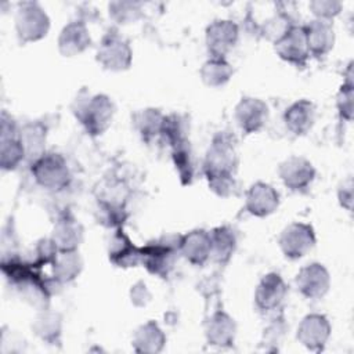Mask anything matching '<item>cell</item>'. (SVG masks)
Returning a JSON list of instances; mask_svg holds the SVG:
<instances>
[{"label": "cell", "mask_w": 354, "mask_h": 354, "mask_svg": "<svg viewBox=\"0 0 354 354\" xmlns=\"http://www.w3.org/2000/svg\"><path fill=\"white\" fill-rule=\"evenodd\" d=\"M238 155L232 138L225 133L214 136L203 163V173L210 189L218 196H230L235 188Z\"/></svg>", "instance_id": "cell-1"}, {"label": "cell", "mask_w": 354, "mask_h": 354, "mask_svg": "<svg viewBox=\"0 0 354 354\" xmlns=\"http://www.w3.org/2000/svg\"><path fill=\"white\" fill-rule=\"evenodd\" d=\"M72 112L87 134L97 137L111 126L115 116V104L105 94L88 95L83 91L73 101Z\"/></svg>", "instance_id": "cell-2"}, {"label": "cell", "mask_w": 354, "mask_h": 354, "mask_svg": "<svg viewBox=\"0 0 354 354\" xmlns=\"http://www.w3.org/2000/svg\"><path fill=\"white\" fill-rule=\"evenodd\" d=\"M183 235H167L145 245L142 249L141 264L153 275L166 278L171 271L176 254L180 252Z\"/></svg>", "instance_id": "cell-3"}, {"label": "cell", "mask_w": 354, "mask_h": 354, "mask_svg": "<svg viewBox=\"0 0 354 354\" xmlns=\"http://www.w3.org/2000/svg\"><path fill=\"white\" fill-rule=\"evenodd\" d=\"M35 181L50 191H61L71 183V170L65 158L57 152L43 153L30 167Z\"/></svg>", "instance_id": "cell-4"}, {"label": "cell", "mask_w": 354, "mask_h": 354, "mask_svg": "<svg viewBox=\"0 0 354 354\" xmlns=\"http://www.w3.org/2000/svg\"><path fill=\"white\" fill-rule=\"evenodd\" d=\"M15 30L22 43L41 40L50 30V18L39 3L22 1L15 14Z\"/></svg>", "instance_id": "cell-5"}, {"label": "cell", "mask_w": 354, "mask_h": 354, "mask_svg": "<svg viewBox=\"0 0 354 354\" xmlns=\"http://www.w3.org/2000/svg\"><path fill=\"white\" fill-rule=\"evenodd\" d=\"M95 59L106 71L122 72L130 68L133 51L127 40H124L116 32H109L100 43Z\"/></svg>", "instance_id": "cell-6"}, {"label": "cell", "mask_w": 354, "mask_h": 354, "mask_svg": "<svg viewBox=\"0 0 354 354\" xmlns=\"http://www.w3.org/2000/svg\"><path fill=\"white\" fill-rule=\"evenodd\" d=\"M315 232L310 224L292 223L279 235V248L286 259L304 257L315 245Z\"/></svg>", "instance_id": "cell-7"}, {"label": "cell", "mask_w": 354, "mask_h": 354, "mask_svg": "<svg viewBox=\"0 0 354 354\" xmlns=\"http://www.w3.org/2000/svg\"><path fill=\"white\" fill-rule=\"evenodd\" d=\"M239 28L231 19H216L205 30V43L209 54L214 58H224L236 44Z\"/></svg>", "instance_id": "cell-8"}, {"label": "cell", "mask_w": 354, "mask_h": 354, "mask_svg": "<svg viewBox=\"0 0 354 354\" xmlns=\"http://www.w3.org/2000/svg\"><path fill=\"white\" fill-rule=\"evenodd\" d=\"M295 283L301 296L310 300H318L328 293L330 288V275L324 264L311 263L297 272Z\"/></svg>", "instance_id": "cell-9"}, {"label": "cell", "mask_w": 354, "mask_h": 354, "mask_svg": "<svg viewBox=\"0 0 354 354\" xmlns=\"http://www.w3.org/2000/svg\"><path fill=\"white\" fill-rule=\"evenodd\" d=\"M330 330V324L325 315L308 314L300 321L296 337L307 350L319 353L325 348Z\"/></svg>", "instance_id": "cell-10"}, {"label": "cell", "mask_w": 354, "mask_h": 354, "mask_svg": "<svg viewBox=\"0 0 354 354\" xmlns=\"http://www.w3.org/2000/svg\"><path fill=\"white\" fill-rule=\"evenodd\" d=\"M274 48L281 59L297 66L304 65L310 55L304 26L292 25L288 32L274 43Z\"/></svg>", "instance_id": "cell-11"}, {"label": "cell", "mask_w": 354, "mask_h": 354, "mask_svg": "<svg viewBox=\"0 0 354 354\" xmlns=\"http://www.w3.org/2000/svg\"><path fill=\"white\" fill-rule=\"evenodd\" d=\"M278 173L283 185L295 192L308 188L315 178L313 163L303 156H290L285 159L279 165Z\"/></svg>", "instance_id": "cell-12"}, {"label": "cell", "mask_w": 354, "mask_h": 354, "mask_svg": "<svg viewBox=\"0 0 354 354\" xmlns=\"http://www.w3.org/2000/svg\"><path fill=\"white\" fill-rule=\"evenodd\" d=\"M234 116L235 122L243 133H257L264 127L268 120V106L260 98L243 97L236 104Z\"/></svg>", "instance_id": "cell-13"}, {"label": "cell", "mask_w": 354, "mask_h": 354, "mask_svg": "<svg viewBox=\"0 0 354 354\" xmlns=\"http://www.w3.org/2000/svg\"><path fill=\"white\" fill-rule=\"evenodd\" d=\"M279 206L278 191L263 181L252 184L246 192L245 209L254 217H267L272 214Z\"/></svg>", "instance_id": "cell-14"}, {"label": "cell", "mask_w": 354, "mask_h": 354, "mask_svg": "<svg viewBox=\"0 0 354 354\" xmlns=\"http://www.w3.org/2000/svg\"><path fill=\"white\" fill-rule=\"evenodd\" d=\"M288 292L282 277L277 272L266 274L256 286L254 304L260 311H272L281 306Z\"/></svg>", "instance_id": "cell-15"}, {"label": "cell", "mask_w": 354, "mask_h": 354, "mask_svg": "<svg viewBox=\"0 0 354 354\" xmlns=\"http://www.w3.org/2000/svg\"><path fill=\"white\" fill-rule=\"evenodd\" d=\"M236 322L224 311H216L205 322V337L210 346L225 348L235 342Z\"/></svg>", "instance_id": "cell-16"}, {"label": "cell", "mask_w": 354, "mask_h": 354, "mask_svg": "<svg viewBox=\"0 0 354 354\" xmlns=\"http://www.w3.org/2000/svg\"><path fill=\"white\" fill-rule=\"evenodd\" d=\"M57 43L64 57H75L90 47L91 37L84 22L72 21L62 28Z\"/></svg>", "instance_id": "cell-17"}, {"label": "cell", "mask_w": 354, "mask_h": 354, "mask_svg": "<svg viewBox=\"0 0 354 354\" xmlns=\"http://www.w3.org/2000/svg\"><path fill=\"white\" fill-rule=\"evenodd\" d=\"M109 261L120 268L136 267L141 264L142 249L136 246L123 231H116L108 246Z\"/></svg>", "instance_id": "cell-18"}, {"label": "cell", "mask_w": 354, "mask_h": 354, "mask_svg": "<svg viewBox=\"0 0 354 354\" xmlns=\"http://www.w3.org/2000/svg\"><path fill=\"white\" fill-rule=\"evenodd\" d=\"M51 239L58 252L77 250L83 241V225L72 214H62L54 224Z\"/></svg>", "instance_id": "cell-19"}, {"label": "cell", "mask_w": 354, "mask_h": 354, "mask_svg": "<svg viewBox=\"0 0 354 354\" xmlns=\"http://www.w3.org/2000/svg\"><path fill=\"white\" fill-rule=\"evenodd\" d=\"M308 53L317 57L328 54L335 44V30L329 21L313 19L304 26Z\"/></svg>", "instance_id": "cell-20"}, {"label": "cell", "mask_w": 354, "mask_h": 354, "mask_svg": "<svg viewBox=\"0 0 354 354\" xmlns=\"http://www.w3.org/2000/svg\"><path fill=\"white\" fill-rule=\"evenodd\" d=\"M315 105L308 100L293 102L283 113V122L295 136L307 134L315 122Z\"/></svg>", "instance_id": "cell-21"}, {"label": "cell", "mask_w": 354, "mask_h": 354, "mask_svg": "<svg viewBox=\"0 0 354 354\" xmlns=\"http://www.w3.org/2000/svg\"><path fill=\"white\" fill-rule=\"evenodd\" d=\"M180 253L194 266H203L210 259V236L205 230H194L181 238Z\"/></svg>", "instance_id": "cell-22"}, {"label": "cell", "mask_w": 354, "mask_h": 354, "mask_svg": "<svg viewBox=\"0 0 354 354\" xmlns=\"http://www.w3.org/2000/svg\"><path fill=\"white\" fill-rule=\"evenodd\" d=\"M166 344V336L155 321L140 325L133 335L131 346L136 353H160Z\"/></svg>", "instance_id": "cell-23"}, {"label": "cell", "mask_w": 354, "mask_h": 354, "mask_svg": "<svg viewBox=\"0 0 354 354\" xmlns=\"http://www.w3.org/2000/svg\"><path fill=\"white\" fill-rule=\"evenodd\" d=\"M210 236V257L217 264H227L236 249V235L227 225L216 227L209 232Z\"/></svg>", "instance_id": "cell-24"}, {"label": "cell", "mask_w": 354, "mask_h": 354, "mask_svg": "<svg viewBox=\"0 0 354 354\" xmlns=\"http://www.w3.org/2000/svg\"><path fill=\"white\" fill-rule=\"evenodd\" d=\"M32 329L47 344H59L62 335V317L59 313L47 307L41 308L36 314Z\"/></svg>", "instance_id": "cell-25"}, {"label": "cell", "mask_w": 354, "mask_h": 354, "mask_svg": "<svg viewBox=\"0 0 354 354\" xmlns=\"http://www.w3.org/2000/svg\"><path fill=\"white\" fill-rule=\"evenodd\" d=\"M53 264V277L58 283L72 282L83 270V260L77 250L58 252Z\"/></svg>", "instance_id": "cell-26"}, {"label": "cell", "mask_w": 354, "mask_h": 354, "mask_svg": "<svg viewBox=\"0 0 354 354\" xmlns=\"http://www.w3.org/2000/svg\"><path fill=\"white\" fill-rule=\"evenodd\" d=\"M46 134L47 129L40 122H30L26 123L18 133L19 141L24 145L25 155L33 162L40 158L44 152L46 145Z\"/></svg>", "instance_id": "cell-27"}, {"label": "cell", "mask_w": 354, "mask_h": 354, "mask_svg": "<svg viewBox=\"0 0 354 354\" xmlns=\"http://www.w3.org/2000/svg\"><path fill=\"white\" fill-rule=\"evenodd\" d=\"M234 69L225 58L210 57L201 68L199 75L202 82L209 87H221L230 82Z\"/></svg>", "instance_id": "cell-28"}, {"label": "cell", "mask_w": 354, "mask_h": 354, "mask_svg": "<svg viewBox=\"0 0 354 354\" xmlns=\"http://www.w3.org/2000/svg\"><path fill=\"white\" fill-rule=\"evenodd\" d=\"M165 115L156 108L140 109L133 115V123L142 140L151 141L153 137L160 136Z\"/></svg>", "instance_id": "cell-29"}, {"label": "cell", "mask_w": 354, "mask_h": 354, "mask_svg": "<svg viewBox=\"0 0 354 354\" xmlns=\"http://www.w3.org/2000/svg\"><path fill=\"white\" fill-rule=\"evenodd\" d=\"M171 158L178 173L180 181L183 185H188L194 178V163L191 156V148L188 140H183L171 145Z\"/></svg>", "instance_id": "cell-30"}, {"label": "cell", "mask_w": 354, "mask_h": 354, "mask_svg": "<svg viewBox=\"0 0 354 354\" xmlns=\"http://www.w3.org/2000/svg\"><path fill=\"white\" fill-rule=\"evenodd\" d=\"M25 149L19 137L1 138L0 144V166L3 170H14L25 158Z\"/></svg>", "instance_id": "cell-31"}, {"label": "cell", "mask_w": 354, "mask_h": 354, "mask_svg": "<svg viewBox=\"0 0 354 354\" xmlns=\"http://www.w3.org/2000/svg\"><path fill=\"white\" fill-rule=\"evenodd\" d=\"M108 11L109 17L120 25L133 24L141 18V4L137 1H111Z\"/></svg>", "instance_id": "cell-32"}, {"label": "cell", "mask_w": 354, "mask_h": 354, "mask_svg": "<svg viewBox=\"0 0 354 354\" xmlns=\"http://www.w3.org/2000/svg\"><path fill=\"white\" fill-rule=\"evenodd\" d=\"M354 94V84H353V73H351V64L347 68V75L343 86L340 87L337 97H336V106L342 119L350 122L353 119V95Z\"/></svg>", "instance_id": "cell-33"}, {"label": "cell", "mask_w": 354, "mask_h": 354, "mask_svg": "<svg viewBox=\"0 0 354 354\" xmlns=\"http://www.w3.org/2000/svg\"><path fill=\"white\" fill-rule=\"evenodd\" d=\"M160 136L169 142V145H174L187 138L185 136V123L180 115H169L163 119V126Z\"/></svg>", "instance_id": "cell-34"}, {"label": "cell", "mask_w": 354, "mask_h": 354, "mask_svg": "<svg viewBox=\"0 0 354 354\" xmlns=\"http://www.w3.org/2000/svg\"><path fill=\"white\" fill-rule=\"evenodd\" d=\"M290 26L292 24L289 22V18L286 15L277 14L266 21V24L263 25V35L266 39L275 43L288 32Z\"/></svg>", "instance_id": "cell-35"}, {"label": "cell", "mask_w": 354, "mask_h": 354, "mask_svg": "<svg viewBox=\"0 0 354 354\" xmlns=\"http://www.w3.org/2000/svg\"><path fill=\"white\" fill-rule=\"evenodd\" d=\"M308 8L317 19L329 21L340 14L342 3L339 0H313L308 3Z\"/></svg>", "instance_id": "cell-36"}, {"label": "cell", "mask_w": 354, "mask_h": 354, "mask_svg": "<svg viewBox=\"0 0 354 354\" xmlns=\"http://www.w3.org/2000/svg\"><path fill=\"white\" fill-rule=\"evenodd\" d=\"M35 261L32 263L35 267L40 268L41 266L47 264V263H53L58 249L55 246V243L53 242L51 238H41L40 241H37L36 248H35Z\"/></svg>", "instance_id": "cell-37"}, {"label": "cell", "mask_w": 354, "mask_h": 354, "mask_svg": "<svg viewBox=\"0 0 354 354\" xmlns=\"http://www.w3.org/2000/svg\"><path fill=\"white\" fill-rule=\"evenodd\" d=\"M98 212H100L101 223H104L108 227L120 225V221L123 220V210L119 206L105 203L100 206Z\"/></svg>", "instance_id": "cell-38"}, {"label": "cell", "mask_w": 354, "mask_h": 354, "mask_svg": "<svg viewBox=\"0 0 354 354\" xmlns=\"http://www.w3.org/2000/svg\"><path fill=\"white\" fill-rule=\"evenodd\" d=\"M353 178L348 177L343 180L337 188V199L342 207L346 210H351L353 207Z\"/></svg>", "instance_id": "cell-39"}, {"label": "cell", "mask_w": 354, "mask_h": 354, "mask_svg": "<svg viewBox=\"0 0 354 354\" xmlns=\"http://www.w3.org/2000/svg\"><path fill=\"white\" fill-rule=\"evenodd\" d=\"M130 297L136 306H145L149 301L151 295H149L145 283L142 281H138L134 286H131Z\"/></svg>", "instance_id": "cell-40"}]
</instances>
